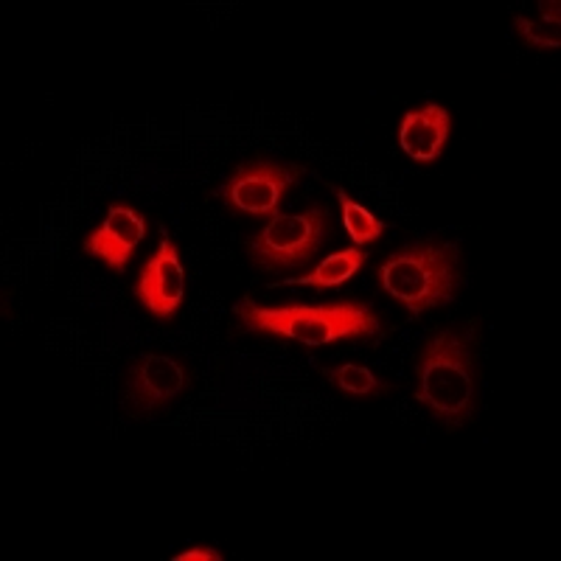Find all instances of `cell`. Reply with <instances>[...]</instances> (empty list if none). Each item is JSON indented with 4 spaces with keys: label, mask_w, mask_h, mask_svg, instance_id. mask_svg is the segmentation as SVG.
<instances>
[{
    "label": "cell",
    "mask_w": 561,
    "mask_h": 561,
    "mask_svg": "<svg viewBox=\"0 0 561 561\" xmlns=\"http://www.w3.org/2000/svg\"><path fill=\"white\" fill-rule=\"evenodd\" d=\"M415 399L447 427L472 421L478 410L472 332L449 325L430 337L415 365Z\"/></svg>",
    "instance_id": "cell-1"
},
{
    "label": "cell",
    "mask_w": 561,
    "mask_h": 561,
    "mask_svg": "<svg viewBox=\"0 0 561 561\" xmlns=\"http://www.w3.org/2000/svg\"><path fill=\"white\" fill-rule=\"evenodd\" d=\"M248 332L273 334V337L293 340V343L320 348L337 340L370 337L382 332L377 312L363 300H343V304H323V307H259L253 298H242L233 307Z\"/></svg>",
    "instance_id": "cell-2"
},
{
    "label": "cell",
    "mask_w": 561,
    "mask_h": 561,
    "mask_svg": "<svg viewBox=\"0 0 561 561\" xmlns=\"http://www.w3.org/2000/svg\"><path fill=\"white\" fill-rule=\"evenodd\" d=\"M460 253L453 242H424L393 253L379 280L404 309L421 314L453 304L460 289Z\"/></svg>",
    "instance_id": "cell-3"
},
{
    "label": "cell",
    "mask_w": 561,
    "mask_h": 561,
    "mask_svg": "<svg viewBox=\"0 0 561 561\" xmlns=\"http://www.w3.org/2000/svg\"><path fill=\"white\" fill-rule=\"evenodd\" d=\"M325 225L329 217L318 205L307 214H278L248 242L250 262L262 270L304 267L323 242Z\"/></svg>",
    "instance_id": "cell-4"
},
{
    "label": "cell",
    "mask_w": 561,
    "mask_h": 561,
    "mask_svg": "<svg viewBox=\"0 0 561 561\" xmlns=\"http://www.w3.org/2000/svg\"><path fill=\"white\" fill-rule=\"evenodd\" d=\"M304 174H307V169L300 167H284V163H273V160H250L230 174L222 188V199L228 208L242 210L250 217L275 214L280 199L287 197L289 188Z\"/></svg>",
    "instance_id": "cell-5"
},
{
    "label": "cell",
    "mask_w": 561,
    "mask_h": 561,
    "mask_svg": "<svg viewBox=\"0 0 561 561\" xmlns=\"http://www.w3.org/2000/svg\"><path fill=\"white\" fill-rule=\"evenodd\" d=\"M185 273L180 264L178 244L172 239H163L158 253L140 270V278L135 284V298L160 320H172L183 304Z\"/></svg>",
    "instance_id": "cell-6"
},
{
    "label": "cell",
    "mask_w": 561,
    "mask_h": 561,
    "mask_svg": "<svg viewBox=\"0 0 561 561\" xmlns=\"http://www.w3.org/2000/svg\"><path fill=\"white\" fill-rule=\"evenodd\" d=\"M144 237H147V219L127 205H113L102 228H96L84 239V253L102 259L110 270L122 273Z\"/></svg>",
    "instance_id": "cell-7"
},
{
    "label": "cell",
    "mask_w": 561,
    "mask_h": 561,
    "mask_svg": "<svg viewBox=\"0 0 561 561\" xmlns=\"http://www.w3.org/2000/svg\"><path fill=\"white\" fill-rule=\"evenodd\" d=\"M188 379L178 359L144 354L129 370V399L138 410H154L174 402L185 390Z\"/></svg>",
    "instance_id": "cell-8"
},
{
    "label": "cell",
    "mask_w": 561,
    "mask_h": 561,
    "mask_svg": "<svg viewBox=\"0 0 561 561\" xmlns=\"http://www.w3.org/2000/svg\"><path fill=\"white\" fill-rule=\"evenodd\" d=\"M449 138V113L440 104L430 102L421 110H413L402 118L399 127V144L404 154L421 163L438 158Z\"/></svg>",
    "instance_id": "cell-9"
},
{
    "label": "cell",
    "mask_w": 561,
    "mask_h": 561,
    "mask_svg": "<svg viewBox=\"0 0 561 561\" xmlns=\"http://www.w3.org/2000/svg\"><path fill=\"white\" fill-rule=\"evenodd\" d=\"M365 262V253L359 248H351V250H340V253L329 255L323 264L312 270L309 275L304 278H289V280H280V284H298V287H312V289H329V287H340L351 275L357 273Z\"/></svg>",
    "instance_id": "cell-10"
},
{
    "label": "cell",
    "mask_w": 561,
    "mask_h": 561,
    "mask_svg": "<svg viewBox=\"0 0 561 561\" xmlns=\"http://www.w3.org/2000/svg\"><path fill=\"white\" fill-rule=\"evenodd\" d=\"M334 192H337V203L340 208H343V222H345V230H348L351 242L357 244V248L359 244L377 242V239L385 233L382 219H377L370 210H365L363 205L354 203L343 188H334Z\"/></svg>",
    "instance_id": "cell-11"
},
{
    "label": "cell",
    "mask_w": 561,
    "mask_h": 561,
    "mask_svg": "<svg viewBox=\"0 0 561 561\" xmlns=\"http://www.w3.org/2000/svg\"><path fill=\"white\" fill-rule=\"evenodd\" d=\"M323 377L332 379L343 393L348 396H379L388 390V385L374 377V370L363 365H340V368H325Z\"/></svg>",
    "instance_id": "cell-12"
},
{
    "label": "cell",
    "mask_w": 561,
    "mask_h": 561,
    "mask_svg": "<svg viewBox=\"0 0 561 561\" xmlns=\"http://www.w3.org/2000/svg\"><path fill=\"white\" fill-rule=\"evenodd\" d=\"M545 9V3H542ZM553 12L545 9V18L534 20V18H514V26H517L519 37L525 39L528 45H536V48H559L561 37H559V3H553Z\"/></svg>",
    "instance_id": "cell-13"
},
{
    "label": "cell",
    "mask_w": 561,
    "mask_h": 561,
    "mask_svg": "<svg viewBox=\"0 0 561 561\" xmlns=\"http://www.w3.org/2000/svg\"><path fill=\"white\" fill-rule=\"evenodd\" d=\"M222 553L219 550H210V548H194V550H185V553L174 556V561H219Z\"/></svg>",
    "instance_id": "cell-14"
}]
</instances>
